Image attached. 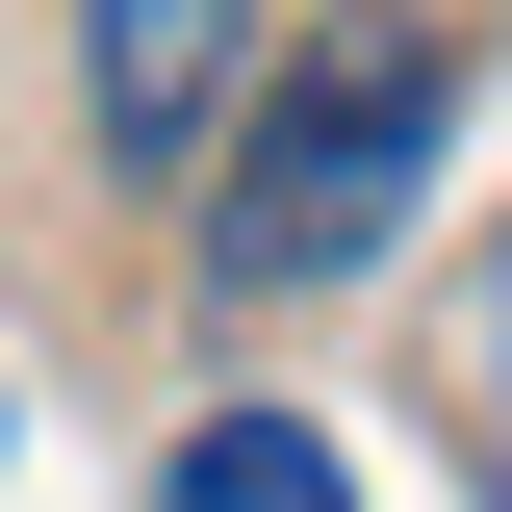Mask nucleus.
Segmentation results:
<instances>
[{
  "mask_svg": "<svg viewBox=\"0 0 512 512\" xmlns=\"http://www.w3.org/2000/svg\"><path fill=\"white\" fill-rule=\"evenodd\" d=\"M436 128H461V52L384 0V26H333V52H282V103L205 154V282H359L384 231H410V180H436Z\"/></svg>",
  "mask_w": 512,
  "mask_h": 512,
  "instance_id": "nucleus-1",
  "label": "nucleus"
},
{
  "mask_svg": "<svg viewBox=\"0 0 512 512\" xmlns=\"http://www.w3.org/2000/svg\"><path fill=\"white\" fill-rule=\"evenodd\" d=\"M231 77H256V0H77V103H103L128 180H205Z\"/></svg>",
  "mask_w": 512,
  "mask_h": 512,
  "instance_id": "nucleus-2",
  "label": "nucleus"
},
{
  "mask_svg": "<svg viewBox=\"0 0 512 512\" xmlns=\"http://www.w3.org/2000/svg\"><path fill=\"white\" fill-rule=\"evenodd\" d=\"M154 512H359V461H333L308 410H205V436L154 461Z\"/></svg>",
  "mask_w": 512,
  "mask_h": 512,
  "instance_id": "nucleus-3",
  "label": "nucleus"
},
{
  "mask_svg": "<svg viewBox=\"0 0 512 512\" xmlns=\"http://www.w3.org/2000/svg\"><path fill=\"white\" fill-rule=\"evenodd\" d=\"M461 487L512 512V231H487V282H461Z\"/></svg>",
  "mask_w": 512,
  "mask_h": 512,
  "instance_id": "nucleus-4",
  "label": "nucleus"
}]
</instances>
